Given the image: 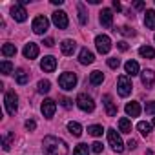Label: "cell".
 Segmentation results:
<instances>
[{"label":"cell","instance_id":"1","mask_svg":"<svg viewBox=\"0 0 155 155\" xmlns=\"http://www.w3.org/2000/svg\"><path fill=\"white\" fill-rule=\"evenodd\" d=\"M42 148H44V153H46V155H68V153H69L68 144H66L62 139L53 137V135L44 137Z\"/></svg>","mask_w":155,"mask_h":155},{"label":"cell","instance_id":"2","mask_svg":"<svg viewBox=\"0 0 155 155\" xmlns=\"http://www.w3.org/2000/svg\"><path fill=\"white\" fill-rule=\"evenodd\" d=\"M4 104H6V111L9 113V115H15L17 113V110H18V95L15 93V91H6V95H4Z\"/></svg>","mask_w":155,"mask_h":155},{"label":"cell","instance_id":"3","mask_svg":"<svg viewBox=\"0 0 155 155\" xmlns=\"http://www.w3.org/2000/svg\"><path fill=\"white\" fill-rule=\"evenodd\" d=\"M58 84H60V88H62V90H66V91L73 90V88H75V84H77V75H75V73H71V71L62 73V75L58 77Z\"/></svg>","mask_w":155,"mask_h":155},{"label":"cell","instance_id":"4","mask_svg":"<svg viewBox=\"0 0 155 155\" xmlns=\"http://www.w3.org/2000/svg\"><path fill=\"white\" fill-rule=\"evenodd\" d=\"M108 140H110V146L113 148V151H117V153H122V151H124L122 139L119 137V133H117L113 128H110V130H108Z\"/></svg>","mask_w":155,"mask_h":155},{"label":"cell","instance_id":"5","mask_svg":"<svg viewBox=\"0 0 155 155\" xmlns=\"http://www.w3.org/2000/svg\"><path fill=\"white\" fill-rule=\"evenodd\" d=\"M117 86H119V95L120 97H128L131 93V81L128 79V75H120L117 79Z\"/></svg>","mask_w":155,"mask_h":155},{"label":"cell","instance_id":"6","mask_svg":"<svg viewBox=\"0 0 155 155\" xmlns=\"http://www.w3.org/2000/svg\"><path fill=\"white\" fill-rule=\"evenodd\" d=\"M77 106H79L82 111H93V110H95L93 99H91L90 95H86V93H81L79 97H77Z\"/></svg>","mask_w":155,"mask_h":155},{"label":"cell","instance_id":"7","mask_svg":"<svg viewBox=\"0 0 155 155\" xmlns=\"http://www.w3.org/2000/svg\"><path fill=\"white\" fill-rule=\"evenodd\" d=\"M95 46H97L99 53L106 55V53L111 49V40H110V37H108V35H99V37L95 38Z\"/></svg>","mask_w":155,"mask_h":155},{"label":"cell","instance_id":"8","mask_svg":"<svg viewBox=\"0 0 155 155\" xmlns=\"http://www.w3.org/2000/svg\"><path fill=\"white\" fill-rule=\"evenodd\" d=\"M48 28H49V20H48L46 17H37V18L33 20V31H35L37 35H44V33L48 31Z\"/></svg>","mask_w":155,"mask_h":155},{"label":"cell","instance_id":"9","mask_svg":"<svg viewBox=\"0 0 155 155\" xmlns=\"http://www.w3.org/2000/svg\"><path fill=\"white\" fill-rule=\"evenodd\" d=\"M11 17H13L17 22H24V20L28 18V11L24 9V6H20V4H15V6L11 8Z\"/></svg>","mask_w":155,"mask_h":155},{"label":"cell","instance_id":"10","mask_svg":"<svg viewBox=\"0 0 155 155\" xmlns=\"http://www.w3.org/2000/svg\"><path fill=\"white\" fill-rule=\"evenodd\" d=\"M53 24L58 29H66L68 28V15L64 11H55L53 13Z\"/></svg>","mask_w":155,"mask_h":155},{"label":"cell","instance_id":"11","mask_svg":"<svg viewBox=\"0 0 155 155\" xmlns=\"http://www.w3.org/2000/svg\"><path fill=\"white\" fill-rule=\"evenodd\" d=\"M55 110H57V102H55L53 99H46V101L42 102V113H44V117L51 119V117L55 115Z\"/></svg>","mask_w":155,"mask_h":155},{"label":"cell","instance_id":"12","mask_svg":"<svg viewBox=\"0 0 155 155\" xmlns=\"http://www.w3.org/2000/svg\"><path fill=\"white\" fill-rule=\"evenodd\" d=\"M102 102H104V108H106L108 117H115V115H117V104L113 102L111 95H104V97H102Z\"/></svg>","mask_w":155,"mask_h":155},{"label":"cell","instance_id":"13","mask_svg":"<svg viewBox=\"0 0 155 155\" xmlns=\"http://www.w3.org/2000/svg\"><path fill=\"white\" fill-rule=\"evenodd\" d=\"M140 81H142V84H144L146 88H151V86L155 84V71H153V69H144V71L140 73Z\"/></svg>","mask_w":155,"mask_h":155},{"label":"cell","instance_id":"14","mask_svg":"<svg viewBox=\"0 0 155 155\" xmlns=\"http://www.w3.org/2000/svg\"><path fill=\"white\" fill-rule=\"evenodd\" d=\"M40 68L44 69V71H48V73H51V71H55V68H57V58L55 57H44L42 60H40Z\"/></svg>","mask_w":155,"mask_h":155},{"label":"cell","instance_id":"15","mask_svg":"<svg viewBox=\"0 0 155 155\" xmlns=\"http://www.w3.org/2000/svg\"><path fill=\"white\" fill-rule=\"evenodd\" d=\"M99 15H101V24L104 28H111L113 26V13H111V9H102Z\"/></svg>","mask_w":155,"mask_h":155},{"label":"cell","instance_id":"16","mask_svg":"<svg viewBox=\"0 0 155 155\" xmlns=\"http://www.w3.org/2000/svg\"><path fill=\"white\" fill-rule=\"evenodd\" d=\"M37 55H38V46L35 44V42H29V44H26L24 46V57L26 58H37Z\"/></svg>","mask_w":155,"mask_h":155},{"label":"cell","instance_id":"17","mask_svg":"<svg viewBox=\"0 0 155 155\" xmlns=\"http://www.w3.org/2000/svg\"><path fill=\"white\" fill-rule=\"evenodd\" d=\"M93 60H95L93 53H91V51H90L88 48H82V49H81V55H79V62L86 66V64H91Z\"/></svg>","mask_w":155,"mask_h":155},{"label":"cell","instance_id":"18","mask_svg":"<svg viewBox=\"0 0 155 155\" xmlns=\"http://www.w3.org/2000/svg\"><path fill=\"white\" fill-rule=\"evenodd\" d=\"M15 81H17L20 86L28 84V82H29V73H28L26 69H22V68H20V69H17V71H15Z\"/></svg>","mask_w":155,"mask_h":155},{"label":"cell","instance_id":"19","mask_svg":"<svg viewBox=\"0 0 155 155\" xmlns=\"http://www.w3.org/2000/svg\"><path fill=\"white\" fill-rule=\"evenodd\" d=\"M124 110H126L128 117H139V115H140V106H139V102H128Z\"/></svg>","mask_w":155,"mask_h":155},{"label":"cell","instance_id":"20","mask_svg":"<svg viewBox=\"0 0 155 155\" xmlns=\"http://www.w3.org/2000/svg\"><path fill=\"white\" fill-rule=\"evenodd\" d=\"M75 48H77V44H75L73 40H64V42L60 44V49H62L64 55H73Z\"/></svg>","mask_w":155,"mask_h":155},{"label":"cell","instance_id":"21","mask_svg":"<svg viewBox=\"0 0 155 155\" xmlns=\"http://www.w3.org/2000/svg\"><path fill=\"white\" fill-rule=\"evenodd\" d=\"M124 69H126V73L128 75H139V64L135 62V60H128L126 64H124Z\"/></svg>","mask_w":155,"mask_h":155},{"label":"cell","instance_id":"22","mask_svg":"<svg viewBox=\"0 0 155 155\" xmlns=\"http://www.w3.org/2000/svg\"><path fill=\"white\" fill-rule=\"evenodd\" d=\"M144 24H146V28H150V29H155V11H153V9H148V11H146Z\"/></svg>","mask_w":155,"mask_h":155},{"label":"cell","instance_id":"23","mask_svg":"<svg viewBox=\"0 0 155 155\" xmlns=\"http://www.w3.org/2000/svg\"><path fill=\"white\" fill-rule=\"evenodd\" d=\"M68 130H69V133H71L73 137H81V135H82V126H81L79 122H69V124H68Z\"/></svg>","mask_w":155,"mask_h":155},{"label":"cell","instance_id":"24","mask_svg":"<svg viewBox=\"0 0 155 155\" xmlns=\"http://www.w3.org/2000/svg\"><path fill=\"white\" fill-rule=\"evenodd\" d=\"M139 55H140L142 58H155V49L150 48V46H142V48L139 49Z\"/></svg>","mask_w":155,"mask_h":155},{"label":"cell","instance_id":"25","mask_svg":"<svg viewBox=\"0 0 155 155\" xmlns=\"http://www.w3.org/2000/svg\"><path fill=\"white\" fill-rule=\"evenodd\" d=\"M2 55L4 57H15L17 55V46L15 44H4L2 46Z\"/></svg>","mask_w":155,"mask_h":155},{"label":"cell","instance_id":"26","mask_svg":"<svg viewBox=\"0 0 155 155\" xmlns=\"http://www.w3.org/2000/svg\"><path fill=\"white\" fill-rule=\"evenodd\" d=\"M119 128H120L122 133H131V120L126 119V117H122V119L119 120Z\"/></svg>","mask_w":155,"mask_h":155},{"label":"cell","instance_id":"27","mask_svg":"<svg viewBox=\"0 0 155 155\" xmlns=\"http://www.w3.org/2000/svg\"><path fill=\"white\" fill-rule=\"evenodd\" d=\"M73 155H90V148H88V144H84V142L77 144L75 150H73Z\"/></svg>","mask_w":155,"mask_h":155},{"label":"cell","instance_id":"28","mask_svg":"<svg viewBox=\"0 0 155 155\" xmlns=\"http://www.w3.org/2000/svg\"><path fill=\"white\" fill-rule=\"evenodd\" d=\"M90 81H91V84H95V86L102 84V81H104V75H102V71H93V73L90 75Z\"/></svg>","mask_w":155,"mask_h":155},{"label":"cell","instance_id":"29","mask_svg":"<svg viewBox=\"0 0 155 155\" xmlns=\"http://www.w3.org/2000/svg\"><path fill=\"white\" fill-rule=\"evenodd\" d=\"M77 9H79V20H81V24H86L88 22V15H86V9H84V4L79 2V4H77Z\"/></svg>","mask_w":155,"mask_h":155},{"label":"cell","instance_id":"30","mask_svg":"<svg viewBox=\"0 0 155 155\" xmlns=\"http://www.w3.org/2000/svg\"><path fill=\"white\" fill-rule=\"evenodd\" d=\"M137 130H139L142 135H150V131H151V124H150V122H144V120H140V122L137 124Z\"/></svg>","mask_w":155,"mask_h":155},{"label":"cell","instance_id":"31","mask_svg":"<svg viewBox=\"0 0 155 155\" xmlns=\"http://www.w3.org/2000/svg\"><path fill=\"white\" fill-rule=\"evenodd\" d=\"M0 71H2L4 75L13 73V64H11L9 60H2V62H0Z\"/></svg>","mask_w":155,"mask_h":155},{"label":"cell","instance_id":"32","mask_svg":"<svg viewBox=\"0 0 155 155\" xmlns=\"http://www.w3.org/2000/svg\"><path fill=\"white\" fill-rule=\"evenodd\" d=\"M13 139H15V135H13V133H8V135H4V139H2V146H4V150H6V151H9Z\"/></svg>","mask_w":155,"mask_h":155},{"label":"cell","instance_id":"33","mask_svg":"<svg viewBox=\"0 0 155 155\" xmlns=\"http://www.w3.org/2000/svg\"><path fill=\"white\" fill-rule=\"evenodd\" d=\"M51 90V82L49 81H40L38 82V93H48Z\"/></svg>","mask_w":155,"mask_h":155},{"label":"cell","instance_id":"34","mask_svg":"<svg viewBox=\"0 0 155 155\" xmlns=\"http://www.w3.org/2000/svg\"><path fill=\"white\" fill-rule=\"evenodd\" d=\"M88 133L93 135V137H101L104 131H102V126H97V124H95V126H90V128H88Z\"/></svg>","mask_w":155,"mask_h":155},{"label":"cell","instance_id":"35","mask_svg":"<svg viewBox=\"0 0 155 155\" xmlns=\"http://www.w3.org/2000/svg\"><path fill=\"white\" fill-rule=\"evenodd\" d=\"M108 66H110L111 69H117V68L120 66V60H119L117 57H111V58H108Z\"/></svg>","mask_w":155,"mask_h":155},{"label":"cell","instance_id":"36","mask_svg":"<svg viewBox=\"0 0 155 155\" xmlns=\"http://www.w3.org/2000/svg\"><path fill=\"white\" fill-rule=\"evenodd\" d=\"M119 31H120V35H124V37H133V35H135V31H133V29H130L128 26H124V28H120Z\"/></svg>","mask_w":155,"mask_h":155},{"label":"cell","instance_id":"37","mask_svg":"<svg viewBox=\"0 0 155 155\" xmlns=\"http://www.w3.org/2000/svg\"><path fill=\"white\" fill-rule=\"evenodd\" d=\"M102 148H104L102 142H93V144H91V151H93V153H101Z\"/></svg>","mask_w":155,"mask_h":155},{"label":"cell","instance_id":"38","mask_svg":"<svg viewBox=\"0 0 155 155\" xmlns=\"http://www.w3.org/2000/svg\"><path fill=\"white\" fill-rule=\"evenodd\" d=\"M60 102H62V106H64V108H71V102H73V101H71V99H68V97H62V99H60Z\"/></svg>","mask_w":155,"mask_h":155},{"label":"cell","instance_id":"39","mask_svg":"<svg viewBox=\"0 0 155 155\" xmlns=\"http://www.w3.org/2000/svg\"><path fill=\"white\" fill-rule=\"evenodd\" d=\"M35 128H37V122H35V120H26V130L33 131Z\"/></svg>","mask_w":155,"mask_h":155},{"label":"cell","instance_id":"40","mask_svg":"<svg viewBox=\"0 0 155 155\" xmlns=\"http://www.w3.org/2000/svg\"><path fill=\"white\" fill-rule=\"evenodd\" d=\"M146 113H150V115H153V113H155V102L146 104Z\"/></svg>","mask_w":155,"mask_h":155},{"label":"cell","instance_id":"41","mask_svg":"<svg viewBox=\"0 0 155 155\" xmlns=\"http://www.w3.org/2000/svg\"><path fill=\"white\" fill-rule=\"evenodd\" d=\"M133 8H135V9H144V8H146V4L139 0V2H133Z\"/></svg>","mask_w":155,"mask_h":155},{"label":"cell","instance_id":"42","mask_svg":"<svg viewBox=\"0 0 155 155\" xmlns=\"http://www.w3.org/2000/svg\"><path fill=\"white\" fill-rule=\"evenodd\" d=\"M117 48H119L120 51H126V49H128V44L122 40V42H117Z\"/></svg>","mask_w":155,"mask_h":155},{"label":"cell","instance_id":"43","mask_svg":"<svg viewBox=\"0 0 155 155\" xmlns=\"http://www.w3.org/2000/svg\"><path fill=\"white\" fill-rule=\"evenodd\" d=\"M128 148H130V150H135V148H137V140H135V139H131V140L128 142Z\"/></svg>","mask_w":155,"mask_h":155},{"label":"cell","instance_id":"44","mask_svg":"<svg viewBox=\"0 0 155 155\" xmlns=\"http://www.w3.org/2000/svg\"><path fill=\"white\" fill-rule=\"evenodd\" d=\"M53 44H55V40H53V38H46V40H44V46H48V48H51Z\"/></svg>","mask_w":155,"mask_h":155},{"label":"cell","instance_id":"45","mask_svg":"<svg viewBox=\"0 0 155 155\" xmlns=\"http://www.w3.org/2000/svg\"><path fill=\"white\" fill-rule=\"evenodd\" d=\"M113 9H117V11H120L122 8H120V2L119 0H113Z\"/></svg>","mask_w":155,"mask_h":155},{"label":"cell","instance_id":"46","mask_svg":"<svg viewBox=\"0 0 155 155\" xmlns=\"http://www.w3.org/2000/svg\"><path fill=\"white\" fill-rule=\"evenodd\" d=\"M62 2L64 0H51V4H55V6H62Z\"/></svg>","mask_w":155,"mask_h":155},{"label":"cell","instance_id":"47","mask_svg":"<svg viewBox=\"0 0 155 155\" xmlns=\"http://www.w3.org/2000/svg\"><path fill=\"white\" fill-rule=\"evenodd\" d=\"M153 126H155V117H153Z\"/></svg>","mask_w":155,"mask_h":155}]
</instances>
